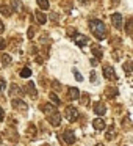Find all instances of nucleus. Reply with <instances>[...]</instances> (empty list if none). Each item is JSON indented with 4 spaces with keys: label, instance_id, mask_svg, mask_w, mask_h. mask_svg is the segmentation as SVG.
I'll return each instance as SVG.
<instances>
[{
    "label": "nucleus",
    "instance_id": "38",
    "mask_svg": "<svg viewBox=\"0 0 133 146\" xmlns=\"http://www.w3.org/2000/svg\"><path fill=\"white\" fill-rule=\"evenodd\" d=\"M3 118H5V113H3V108L0 107V123L3 121Z\"/></svg>",
    "mask_w": 133,
    "mask_h": 146
},
{
    "label": "nucleus",
    "instance_id": "34",
    "mask_svg": "<svg viewBox=\"0 0 133 146\" xmlns=\"http://www.w3.org/2000/svg\"><path fill=\"white\" fill-rule=\"evenodd\" d=\"M52 86H53V90H60L61 88L60 82H57V80H53V82H52Z\"/></svg>",
    "mask_w": 133,
    "mask_h": 146
},
{
    "label": "nucleus",
    "instance_id": "26",
    "mask_svg": "<svg viewBox=\"0 0 133 146\" xmlns=\"http://www.w3.org/2000/svg\"><path fill=\"white\" fill-rule=\"evenodd\" d=\"M124 71H125L127 76H130V74H132V61H127V63L124 64Z\"/></svg>",
    "mask_w": 133,
    "mask_h": 146
},
{
    "label": "nucleus",
    "instance_id": "1",
    "mask_svg": "<svg viewBox=\"0 0 133 146\" xmlns=\"http://www.w3.org/2000/svg\"><path fill=\"white\" fill-rule=\"evenodd\" d=\"M89 29H91L92 35L99 39V41H103L107 38V27L102 22L100 19H91L89 21Z\"/></svg>",
    "mask_w": 133,
    "mask_h": 146
},
{
    "label": "nucleus",
    "instance_id": "31",
    "mask_svg": "<svg viewBox=\"0 0 133 146\" xmlns=\"http://www.w3.org/2000/svg\"><path fill=\"white\" fill-rule=\"evenodd\" d=\"M27 36H28V39H32L33 36H35V30H33V27H30V29H28V33H27Z\"/></svg>",
    "mask_w": 133,
    "mask_h": 146
},
{
    "label": "nucleus",
    "instance_id": "11",
    "mask_svg": "<svg viewBox=\"0 0 133 146\" xmlns=\"http://www.w3.org/2000/svg\"><path fill=\"white\" fill-rule=\"evenodd\" d=\"M25 90H27V93H28V96H30L32 99H36V98H38V91H36V88H35V85H33V82H28V83H27Z\"/></svg>",
    "mask_w": 133,
    "mask_h": 146
},
{
    "label": "nucleus",
    "instance_id": "29",
    "mask_svg": "<svg viewBox=\"0 0 133 146\" xmlns=\"http://www.w3.org/2000/svg\"><path fill=\"white\" fill-rule=\"evenodd\" d=\"M74 76H75V79L78 80V82H82V80H83L82 74H80V72H78V71H77V69H74Z\"/></svg>",
    "mask_w": 133,
    "mask_h": 146
},
{
    "label": "nucleus",
    "instance_id": "35",
    "mask_svg": "<svg viewBox=\"0 0 133 146\" xmlns=\"http://www.w3.org/2000/svg\"><path fill=\"white\" fill-rule=\"evenodd\" d=\"M113 58H114L116 61H119V60H120V57H119V52H117V50H114V52H113Z\"/></svg>",
    "mask_w": 133,
    "mask_h": 146
},
{
    "label": "nucleus",
    "instance_id": "22",
    "mask_svg": "<svg viewBox=\"0 0 133 146\" xmlns=\"http://www.w3.org/2000/svg\"><path fill=\"white\" fill-rule=\"evenodd\" d=\"M11 10H14L16 13H20V10H22V5H20L19 0H13V8Z\"/></svg>",
    "mask_w": 133,
    "mask_h": 146
},
{
    "label": "nucleus",
    "instance_id": "39",
    "mask_svg": "<svg viewBox=\"0 0 133 146\" xmlns=\"http://www.w3.org/2000/svg\"><path fill=\"white\" fill-rule=\"evenodd\" d=\"M5 32V25H3V22H2V21H0V35H2V33Z\"/></svg>",
    "mask_w": 133,
    "mask_h": 146
},
{
    "label": "nucleus",
    "instance_id": "36",
    "mask_svg": "<svg viewBox=\"0 0 133 146\" xmlns=\"http://www.w3.org/2000/svg\"><path fill=\"white\" fill-rule=\"evenodd\" d=\"M50 19H52V21H53V22H57V21H58V14H55V13H52V14H50Z\"/></svg>",
    "mask_w": 133,
    "mask_h": 146
},
{
    "label": "nucleus",
    "instance_id": "7",
    "mask_svg": "<svg viewBox=\"0 0 133 146\" xmlns=\"http://www.w3.org/2000/svg\"><path fill=\"white\" fill-rule=\"evenodd\" d=\"M94 113L97 115V116H103V115L107 113V107H105V104H102V102H95L94 104Z\"/></svg>",
    "mask_w": 133,
    "mask_h": 146
},
{
    "label": "nucleus",
    "instance_id": "37",
    "mask_svg": "<svg viewBox=\"0 0 133 146\" xmlns=\"http://www.w3.org/2000/svg\"><path fill=\"white\" fill-rule=\"evenodd\" d=\"M124 126H125V127H130V118H128V116L124 119Z\"/></svg>",
    "mask_w": 133,
    "mask_h": 146
},
{
    "label": "nucleus",
    "instance_id": "3",
    "mask_svg": "<svg viewBox=\"0 0 133 146\" xmlns=\"http://www.w3.org/2000/svg\"><path fill=\"white\" fill-rule=\"evenodd\" d=\"M13 108H14V110H17V111L25 113V111L28 110V105H27L22 99H13Z\"/></svg>",
    "mask_w": 133,
    "mask_h": 146
},
{
    "label": "nucleus",
    "instance_id": "28",
    "mask_svg": "<svg viewBox=\"0 0 133 146\" xmlns=\"http://www.w3.org/2000/svg\"><path fill=\"white\" fill-rule=\"evenodd\" d=\"M67 35H69V36H75L77 35V30L74 29V27H69V29H67Z\"/></svg>",
    "mask_w": 133,
    "mask_h": 146
},
{
    "label": "nucleus",
    "instance_id": "30",
    "mask_svg": "<svg viewBox=\"0 0 133 146\" xmlns=\"http://www.w3.org/2000/svg\"><path fill=\"white\" fill-rule=\"evenodd\" d=\"M5 86H7V82H5L3 79H0V93L5 91Z\"/></svg>",
    "mask_w": 133,
    "mask_h": 146
},
{
    "label": "nucleus",
    "instance_id": "4",
    "mask_svg": "<svg viewBox=\"0 0 133 146\" xmlns=\"http://www.w3.org/2000/svg\"><path fill=\"white\" fill-rule=\"evenodd\" d=\"M103 77L108 80H116L117 76L114 72V68L113 66H103Z\"/></svg>",
    "mask_w": 133,
    "mask_h": 146
},
{
    "label": "nucleus",
    "instance_id": "19",
    "mask_svg": "<svg viewBox=\"0 0 133 146\" xmlns=\"http://www.w3.org/2000/svg\"><path fill=\"white\" fill-rule=\"evenodd\" d=\"M105 91H107V93H105L107 98H116V96H117V90L116 88H107Z\"/></svg>",
    "mask_w": 133,
    "mask_h": 146
},
{
    "label": "nucleus",
    "instance_id": "16",
    "mask_svg": "<svg viewBox=\"0 0 133 146\" xmlns=\"http://www.w3.org/2000/svg\"><path fill=\"white\" fill-rule=\"evenodd\" d=\"M0 13L3 14V16H11V14H13V10H11V7H8V5H0Z\"/></svg>",
    "mask_w": 133,
    "mask_h": 146
},
{
    "label": "nucleus",
    "instance_id": "32",
    "mask_svg": "<svg viewBox=\"0 0 133 146\" xmlns=\"http://www.w3.org/2000/svg\"><path fill=\"white\" fill-rule=\"evenodd\" d=\"M91 82L92 83L97 82V74H95V71H91Z\"/></svg>",
    "mask_w": 133,
    "mask_h": 146
},
{
    "label": "nucleus",
    "instance_id": "6",
    "mask_svg": "<svg viewBox=\"0 0 133 146\" xmlns=\"http://www.w3.org/2000/svg\"><path fill=\"white\" fill-rule=\"evenodd\" d=\"M111 21H113V25L116 27V29H122V24H124V17L120 13H114L113 16H111Z\"/></svg>",
    "mask_w": 133,
    "mask_h": 146
},
{
    "label": "nucleus",
    "instance_id": "8",
    "mask_svg": "<svg viewBox=\"0 0 133 146\" xmlns=\"http://www.w3.org/2000/svg\"><path fill=\"white\" fill-rule=\"evenodd\" d=\"M41 111H44V113H47V115H53V113H57V107H55L53 104H41Z\"/></svg>",
    "mask_w": 133,
    "mask_h": 146
},
{
    "label": "nucleus",
    "instance_id": "12",
    "mask_svg": "<svg viewBox=\"0 0 133 146\" xmlns=\"http://www.w3.org/2000/svg\"><path fill=\"white\" fill-rule=\"evenodd\" d=\"M67 98H69L70 101H75V99H78V98H80V91H78V88H75V86L69 88V91H67Z\"/></svg>",
    "mask_w": 133,
    "mask_h": 146
},
{
    "label": "nucleus",
    "instance_id": "13",
    "mask_svg": "<svg viewBox=\"0 0 133 146\" xmlns=\"http://www.w3.org/2000/svg\"><path fill=\"white\" fill-rule=\"evenodd\" d=\"M92 127H94L95 130H103L105 129V121L102 119V118H95V119L92 121Z\"/></svg>",
    "mask_w": 133,
    "mask_h": 146
},
{
    "label": "nucleus",
    "instance_id": "23",
    "mask_svg": "<svg viewBox=\"0 0 133 146\" xmlns=\"http://www.w3.org/2000/svg\"><path fill=\"white\" fill-rule=\"evenodd\" d=\"M32 76V71H30V68H22L20 69V77H24V79H27V77Z\"/></svg>",
    "mask_w": 133,
    "mask_h": 146
},
{
    "label": "nucleus",
    "instance_id": "14",
    "mask_svg": "<svg viewBox=\"0 0 133 146\" xmlns=\"http://www.w3.org/2000/svg\"><path fill=\"white\" fill-rule=\"evenodd\" d=\"M35 19H36V22L41 24V25L47 22V16H45V13H42V11H36V13H35Z\"/></svg>",
    "mask_w": 133,
    "mask_h": 146
},
{
    "label": "nucleus",
    "instance_id": "15",
    "mask_svg": "<svg viewBox=\"0 0 133 146\" xmlns=\"http://www.w3.org/2000/svg\"><path fill=\"white\" fill-rule=\"evenodd\" d=\"M22 88H20L19 85H16V83H13V85L10 86V96H16V94H22Z\"/></svg>",
    "mask_w": 133,
    "mask_h": 146
},
{
    "label": "nucleus",
    "instance_id": "5",
    "mask_svg": "<svg viewBox=\"0 0 133 146\" xmlns=\"http://www.w3.org/2000/svg\"><path fill=\"white\" fill-rule=\"evenodd\" d=\"M63 140H64V143H67V145H74V143H75V133H74L70 129L64 130Z\"/></svg>",
    "mask_w": 133,
    "mask_h": 146
},
{
    "label": "nucleus",
    "instance_id": "33",
    "mask_svg": "<svg viewBox=\"0 0 133 146\" xmlns=\"http://www.w3.org/2000/svg\"><path fill=\"white\" fill-rule=\"evenodd\" d=\"M5 47H7V41L3 38H0V50H3Z\"/></svg>",
    "mask_w": 133,
    "mask_h": 146
},
{
    "label": "nucleus",
    "instance_id": "9",
    "mask_svg": "<svg viewBox=\"0 0 133 146\" xmlns=\"http://www.w3.org/2000/svg\"><path fill=\"white\" fill-rule=\"evenodd\" d=\"M74 39H75V44L78 46V47H85V46L88 44V36H85V35H75Z\"/></svg>",
    "mask_w": 133,
    "mask_h": 146
},
{
    "label": "nucleus",
    "instance_id": "24",
    "mask_svg": "<svg viewBox=\"0 0 133 146\" xmlns=\"http://www.w3.org/2000/svg\"><path fill=\"white\" fill-rule=\"evenodd\" d=\"M2 63H3V66L11 64V57H10L8 54H3V55H2Z\"/></svg>",
    "mask_w": 133,
    "mask_h": 146
},
{
    "label": "nucleus",
    "instance_id": "21",
    "mask_svg": "<svg viewBox=\"0 0 133 146\" xmlns=\"http://www.w3.org/2000/svg\"><path fill=\"white\" fill-rule=\"evenodd\" d=\"M32 135H33V137L36 135V127H35V124H28V130H27V137H30V138H32Z\"/></svg>",
    "mask_w": 133,
    "mask_h": 146
},
{
    "label": "nucleus",
    "instance_id": "27",
    "mask_svg": "<svg viewBox=\"0 0 133 146\" xmlns=\"http://www.w3.org/2000/svg\"><path fill=\"white\" fill-rule=\"evenodd\" d=\"M82 102H83L85 105H88V104H89V96L86 94V93H83V96H82Z\"/></svg>",
    "mask_w": 133,
    "mask_h": 146
},
{
    "label": "nucleus",
    "instance_id": "25",
    "mask_svg": "<svg viewBox=\"0 0 133 146\" xmlns=\"http://www.w3.org/2000/svg\"><path fill=\"white\" fill-rule=\"evenodd\" d=\"M132 24H133V19L130 17L128 21H127V25H125V32H127V35H132Z\"/></svg>",
    "mask_w": 133,
    "mask_h": 146
},
{
    "label": "nucleus",
    "instance_id": "18",
    "mask_svg": "<svg viewBox=\"0 0 133 146\" xmlns=\"http://www.w3.org/2000/svg\"><path fill=\"white\" fill-rule=\"evenodd\" d=\"M92 54H94V57H97L99 60H100V58L103 57V54H102V49H100V46H94V47H92Z\"/></svg>",
    "mask_w": 133,
    "mask_h": 146
},
{
    "label": "nucleus",
    "instance_id": "17",
    "mask_svg": "<svg viewBox=\"0 0 133 146\" xmlns=\"http://www.w3.org/2000/svg\"><path fill=\"white\" fill-rule=\"evenodd\" d=\"M39 5V8H41L42 11H47L49 8H50V3H49V0H36Z\"/></svg>",
    "mask_w": 133,
    "mask_h": 146
},
{
    "label": "nucleus",
    "instance_id": "40",
    "mask_svg": "<svg viewBox=\"0 0 133 146\" xmlns=\"http://www.w3.org/2000/svg\"><path fill=\"white\" fill-rule=\"evenodd\" d=\"M95 146H105V145H103V143H97Z\"/></svg>",
    "mask_w": 133,
    "mask_h": 146
},
{
    "label": "nucleus",
    "instance_id": "10",
    "mask_svg": "<svg viewBox=\"0 0 133 146\" xmlns=\"http://www.w3.org/2000/svg\"><path fill=\"white\" fill-rule=\"evenodd\" d=\"M47 119H49V123H50L52 126H55V127H57V126H60V124H61V115L57 111V113L50 115V116H49Z\"/></svg>",
    "mask_w": 133,
    "mask_h": 146
},
{
    "label": "nucleus",
    "instance_id": "20",
    "mask_svg": "<svg viewBox=\"0 0 133 146\" xmlns=\"http://www.w3.org/2000/svg\"><path fill=\"white\" fill-rule=\"evenodd\" d=\"M49 98H50V101L53 102V105H55V107H57V105H60V104H61L60 98H58V96L55 94V93H50V94H49Z\"/></svg>",
    "mask_w": 133,
    "mask_h": 146
},
{
    "label": "nucleus",
    "instance_id": "2",
    "mask_svg": "<svg viewBox=\"0 0 133 146\" xmlns=\"http://www.w3.org/2000/svg\"><path fill=\"white\" fill-rule=\"evenodd\" d=\"M64 115H66V118L70 121V123H75L77 119H78V110H77L75 107H66V110H64Z\"/></svg>",
    "mask_w": 133,
    "mask_h": 146
}]
</instances>
